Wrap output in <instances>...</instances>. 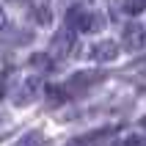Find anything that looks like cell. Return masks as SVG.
I'll return each mask as SVG.
<instances>
[{"mask_svg": "<svg viewBox=\"0 0 146 146\" xmlns=\"http://www.w3.org/2000/svg\"><path fill=\"white\" fill-rule=\"evenodd\" d=\"M143 31H141V25H135V22H130L127 28H124V47L127 50H141L143 47Z\"/></svg>", "mask_w": 146, "mask_h": 146, "instance_id": "6", "label": "cell"}, {"mask_svg": "<svg viewBox=\"0 0 146 146\" xmlns=\"http://www.w3.org/2000/svg\"><path fill=\"white\" fill-rule=\"evenodd\" d=\"M31 64H33V69H50V58L47 55H33Z\"/></svg>", "mask_w": 146, "mask_h": 146, "instance_id": "10", "label": "cell"}, {"mask_svg": "<svg viewBox=\"0 0 146 146\" xmlns=\"http://www.w3.org/2000/svg\"><path fill=\"white\" fill-rule=\"evenodd\" d=\"M124 146H146V138H143V135H130Z\"/></svg>", "mask_w": 146, "mask_h": 146, "instance_id": "11", "label": "cell"}, {"mask_svg": "<svg viewBox=\"0 0 146 146\" xmlns=\"http://www.w3.org/2000/svg\"><path fill=\"white\" fill-rule=\"evenodd\" d=\"M72 146H74V143H72Z\"/></svg>", "mask_w": 146, "mask_h": 146, "instance_id": "12", "label": "cell"}, {"mask_svg": "<svg viewBox=\"0 0 146 146\" xmlns=\"http://www.w3.org/2000/svg\"><path fill=\"white\" fill-rule=\"evenodd\" d=\"M69 22L77 28V31H91L94 28V14H91L88 8H83V6H74L72 11H69Z\"/></svg>", "mask_w": 146, "mask_h": 146, "instance_id": "3", "label": "cell"}, {"mask_svg": "<svg viewBox=\"0 0 146 146\" xmlns=\"http://www.w3.org/2000/svg\"><path fill=\"white\" fill-rule=\"evenodd\" d=\"M72 44H74V36L72 31H58L55 33V39H52V47H50V52L55 58H64L72 52Z\"/></svg>", "mask_w": 146, "mask_h": 146, "instance_id": "2", "label": "cell"}, {"mask_svg": "<svg viewBox=\"0 0 146 146\" xmlns=\"http://www.w3.org/2000/svg\"><path fill=\"white\" fill-rule=\"evenodd\" d=\"M99 77H102L99 72H80V74H74L72 80H69L66 91H69V94H80V91H86L91 86V80H99Z\"/></svg>", "mask_w": 146, "mask_h": 146, "instance_id": "5", "label": "cell"}, {"mask_svg": "<svg viewBox=\"0 0 146 146\" xmlns=\"http://www.w3.org/2000/svg\"><path fill=\"white\" fill-rule=\"evenodd\" d=\"M41 143H44V135H41L39 130H31V132H25L14 146H41Z\"/></svg>", "mask_w": 146, "mask_h": 146, "instance_id": "8", "label": "cell"}, {"mask_svg": "<svg viewBox=\"0 0 146 146\" xmlns=\"http://www.w3.org/2000/svg\"><path fill=\"white\" fill-rule=\"evenodd\" d=\"M124 6H127L130 14H141V11L146 8V0H124Z\"/></svg>", "mask_w": 146, "mask_h": 146, "instance_id": "9", "label": "cell"}, {"mask_svg": "<svg viewBox=\"0 0 146 146\" xmlns=\"http://www.w3.org/2000/svg\"><path fill=\"white\" fill-rule=\"evenodd\" d=\"M91 61H116V55H119V47H116L113 41H97L94 47H91Z\"/></svg>", "mask_w": 146, "mask_h": 146, "instance_id": "4", "label": "cell"}, {"mask_svg": "<svg viewBox=\"0 0 146 146\" xmlns=\"http://www.w3.org/2000/svg\"><path fill=\"white\" fill-rule=\"evenodd\" d=\"M33 19L39 25H47L50 22V8H47V0H33Z\"/></svg>", "mask_w": 146, "mask_h": 146, "instance_id": "7", "label": "cell"}, {"mask_svg": "<svg viewBox=\"0 0 146 146\" xmlns=\"http://www.w3.org/2000/svg\"><path fill=\"white\" fill-rule=\"evenodd\" d=\"M41 94V80L39 77H28L25 83H19V88L14 94V102L17 105H31L33 99H39Z\"/></svg>", "mask_w": 146, "mask_h": 146, "instance_id": "1", "label": "cell"}]
</instances>
